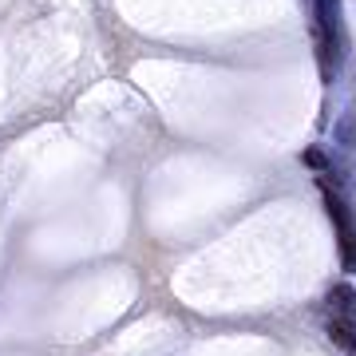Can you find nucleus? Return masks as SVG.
I'll use <instances>...</instances> for the list:
<instances>
[{
	"mask_svg": "<svg viewBox=\"0 0 356 356\" xmlns=\"http://www.w3.org/2000/svg\"><path fill=\"white\" fill-rule=\"evenodd\" d=\"M337 36H341V4L337 0H313V40L321 56V76H332L337 60Z\"/></svg>",
	"mask_w": 356,
	"mask_h": 356,
	"instance_id": "1",
	"label": "nucleus"
},
{
	"mask_svg": "<svg viewBox=\"0 0 356 356\" xmlns=\"http://www.w3.org/2000/svg\"><path fill=\"white\" fill-rule=\"evenodd\" d=\"M325 332H329V341L337 344V348H344L348 356H356V321L332 313V317L325 321Z\"/></svg>",
	"mask_w": 356,
	"mask_h": 356,
	"instance_id": "3",
	"label": "nucleus"
},
{
	"mask_svg": "<svg viewBox=\"0 0 356 356\" xmlns=\"http://www.w3.org/2000/svg\"><path fill=\"white\" fill-rule=\"evenodd\" d=\"M321 191H325V210H329L332 226H337V250H341V266L348 269V273H356V222L353 214H348V206L337 198V194L321 182Z\"/></svg>",
	"mask_w": 356,
	"mask_h": 356,
	"instance_id": "2",
	"label": "nucleus"
},
{
	"mask_svg": "<svg viewBox=\"0 0 356 356\" xmlns=\"http://www.w3.org/2000/svg\"><path fill=\"white\" fill-rule=\"evenodd\" d=\"M301 159H305V163H313V166H321V163H325V159H321V151H317V147H309V151L301 154Z\"/></svg>",
	"mask_w": 356,
	"mask_h": 356,
	"instance_id": "4",
	"label": "nucleus"
}]
</instances>
